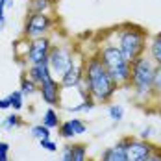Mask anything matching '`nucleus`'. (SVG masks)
Instances as JSON below:
<instances>
[{
  "label": "nucleus",
  "instance_id": "5701e85b",
  "mask_svg": "<svg viewBox=\"0 0 161 161\" xmlns=\"http://www.w3.org/2000/svg\"><path fill=\"white\" fill-rule=\"evenodd\" d=\"M2 126H4L6 130H11V128L20 126V119H19V115H15V113H13V115H9V117L2 122Z\"/></svg>",
  "mask_w": 161,
  "mask_h": 161
},
{
  "label": "nucleus",
  "instance_id": "f257e3e1",
  "mask_svg": "<svg viewBox=\"0 0 161 161\" xmlns=\"http://www.w3.org/2000/svg\"><path fill=\"white\" fill-rule=\"evenodd\" d=\"M83 80H85V91L95 102H109L115 91L119 89L117 83L111 80L108 69L104 67L100 56H93L87 59L83 67Z\"/></svg>",
  "mask_w": 161,
  "mask_h": 161
},
{
  "label": "nucleus",
  "instance_id": "473e14b6",
  "mask_svg": "<svg viewBox=\"0 0 161 161\" xmlns=\"http://www.w3.org/2000/svg\"><path fill=\"white\" fill-rule=\"evenodd\" d=\"M158 113L161 115V98H159V102H158Z\"/></svg>",
  "mask_w": 161,
  "mask_h": 161
},
{
  "label": "nucleus",
  "instance_id": "b1692460",
  "mask_svg": "<svg viewBox=\"0 0 161 161\" xmlns=\"http://www.w3.org/2000/svg\"><path fill=\"white\" fill-rule=\"evenodd\" d=\"M154 97L161 98V67H158L156 80H154Z\"/></svg>",
  "mask_w": 161,
  "mask_h": 161
},
{
  "label": "nucleus",
  "instance_id": "a878e982",
  "mask_svg": "<svg viewBox=\"0 0 161 161\" xmlns=\"http://www.w3.org/2000/svg\"><path fill=\"white\" fill-rule=\"evenodd\" d=\"M9 159V145L0 141V161H8Z\"/></svg>",
  "mask_w": 161,
  "mask_h": 161
},
{
  "label": "nucleus",
  "instance_id": "2f4dec72",
  "mask_svg": "<svg viewBox=\"0 0 161 161\" xmlns=\"http://www.w3.org/2000/svg\"><path fill=\"white\" fill-rule=\"evenodd\" d=\"M154 152H156V154L161 158V146H156V150H154Z\"/></svg>",
  "mask_w": 161,
  "mask_h": 161
},
{
  "label": "nucleus",
  "instance_id": "20e7f679",
  "mask_svg": "<svg viewBox=\"0 0 161 161\" xmlns=\"http://www.w3.org/2000/svg\"><path fill=\"white\" fill-rule=\"evenodd\" d=\"M120 52L124 54V58L130 63H133L137 58H141L145 54L146 48V35L139 26H124L119 32V45Z\"/></svg>",
  "mask_w": 161,
  "mask_h": 161
},
{
  "label": "nucleus",
  "instance_id": "4be33fe9",
  "mask_svg": "<svg viewBox=\"0 0 161 161\" xmlns=\"http://www.w3.org/2000/svg\"><path fill=\"white\" fill-rule=\"evenodd\" d=\"M37 89H39V87H37V83H35L32 78H30V80L24 78V80L20 81V93H22V95H32Z\"/></svg>",
  "mask_w": 161,
  "mask_h": 161
},
{
  "label": "nucleus",
  "instance_id": "f3484780",
  "mask_svg": "<svg viewBox=\"0 0 161 161\" xmlns=\"http://www.w3.org/2000/svg\"><path fill=\"white\" fill-rule=\"evenodd\" d=\"M72 161H87V146L81 143L72 145Z\"/></svg>",
  "mask_w": 161,
  "mask_h": 161
},
{
  "label": "nucleus",
  "instance_id": "c9c22d12",
  "mask_svg": "<svg viewBox=\"0 0 161 161\" xmlns=\"http://www.w3.org/2000/svg\"><path fill=\"white\" fill-rule=\"evenodd\" d=\"M87 161H95V159H87Z\"/></svg>",
  "mask_w": 161,
  "mask_h": 161
},
{
  "label": "nucleus",
  "instance_id": "bb28decb",
  "mask_svg": "<svg viewBox=\"0 0 161 161\" xmlns=\"http://www.w3.org/2000/svg\"><path fill=\"white\" fill-rule=\"evenodd\" d=\"M61 161H72V146H65L63 154H61Z\"/></svg>",
  "mask_w": 161,
  "mask_h": 161
},
{
  "label": "nucleus",
  "instance_id": "f704fd0d",
  "mask_svg": "<svg viewBox=\"0 0 161 161\" xmlns=\"http://www.w3.org/2000/svg\"><path fill=\"white\" fill-rule=\"evenodd\" d=\"M2 24H4V19H0V28H2Z\"/></svg>",
  "mask_w": 161,
  "mask_h": 161
},
{
  "label": "nucleus",
  "instance_id": "6e6552de",
  "mask_svg": "<svg viewBox=\"0 0 161 161\" xmlns=\"http://www.w3.org/2000/svg\"><path fill=\"white\" fill-rule=\"evenodd\" d=\"M52 47H50V41L47 37H39V39H33L30 48H28V61L32 65L35 63H43L48 59V54Z\"/></svg>",
  "mask_w": 161,
  "mask_h": 161
},
{
  "label": "nucleus",
  "instance_id": "412c9836",
  "mask_svg": "<svg viewBox=\"0 0 161 161\" xmlns=\"http://www.w3.org/2000/svg\"><path fill=\"white\" fill-rule=\"evenodd\" d=\"M9 102H11V108L19 111V109H22V106H24V95L20 93V91H13L11 95H9Z\"/></svg>",
  "mask_w": 161,
  "mask_h": 161
},
{
  "label": "nucleus",
  "instance_id": "ddd939ff",
  "mask_svg": "<svg viewBox=\"0 0 161 161\" xmlns=\"http://www.w3.org/2000/svg\"><path fill=\"white\" fill-rule=\"evenodd\" d=\"M28 74H30V78H32L37 85L43 83L45 80H48V78H52V72H50V67H48V59L43 61V63L32 65L30 70H28Z\"/></svg>",
  "mask_w": 161,
  "mask_h": 161
},
{
  "label": "nucleus",
  "instance_id": "0eeeda50",
  "mask_svg": "<svg viewBox=\"0 0 161 161\" xmlns=\"http://www.w3.org/2000/svg\"><path fill=\"white\" fill-rule=\"evenodd\" d=\"M52 26V19L47 13H32L26 20V37H32V39H39L43 37L45 33L50 30Z\"/></svg>",
  "mask_w": 161,
  "mask_h": 161
},
{
  "label": "nucleus",
  "instance_id": "4468645a",
  "mask_svg": "<svg viewBox=\"0 0 161 161\" xmlns=\"http://www.w3.org/2000/svg\"><path fill=\"white\" fill-rule=\"evenodd\" d=\"M150 58L156 61L158 67H161V33L154 35V39L150 43Z\"/></svg>",
  "mask_w": 161,
  "mask_h": 161
},
{
  "label": "nucleus",
  "instance_id": "1a4fd4ad",
  "mask_svg": "<svg viewBox=\"0 0 161 161\" xmlns=\"http://www.w3.org/2000/svg\"><path fill=\"white\" fill-rule=\"evenodd\" d=\"M39 93L48 106H58L59 104V93H61V83H58L54 78H48L43 83H39Z\"/></svg>",
  "mask_w": 161,
  "mask_h": 161
},
{
  "label": "nucleus",
  "instance_id": "2eb2a0df",
  "mask_svg": "<svg viewBox=\"0 0 161 161\" xmlns=\"http://www.w3.org/2000/svg\"><path fill=\"white\" fill-rule=\"evenodd\" d=\"M43 124H45L47 128H50V130H54V128H59V124H61V120H59V117H58V113L54 111L52 108L45 111V115H43Z\"/></svg>",
  "mask_w": 161,
  "mask_h": 161
},
{
  "label": "nucleus",
  "instance_id": "9d476101",
  "mask_svg": "<svg viewBox=\"0 0 161 161\" xmlns=\"http://www.w3.org/2000/svg\"><path fill=\"white\" fill-rule=\"evenodd\" d=\"M59 135L63 137V139H72V137H76V135H81V133H85L87 131V124L81 120V119H69V120H65L59 124Z\"/></svg>",
  "mask_w": 161,
  "mask_h": 161
},
{
  "label": "nucleus",
  "instance_id": "f8f14e48",
  "mask_svg": "<svg viewBox=\"0 0 161 161\" xmlns=\"http://www.w3.org/2000/svg\"><path fill=\"white\" fill-rule=\"evenodd\" d=\"M97 161H128L126 159V152H124V146L119 141L115 146L106 148L104 152H100Z\"/></svg>",
  "mask_w": 161,
  "mask_h": 161
},
{
  "label": "nucleus",
  "instance_id": "6ab92c4d",
  "mask_svg": "<svg viewBox=\"0 0 161 161\" xmlns=\"http://www.w3.org/2000/svg\"><path fill=\"white\" fill-rule=\"evenodd\" d=\"M108 115H109V119H111L113 122H120L124 119V108L119 106V104H113L108 109Z\"/></svg>",
  "mask_w": 161,
  "mask_h": 161
},
{
  "label": "nucleus",
  "instance_id": "cd10ccee",
  "mask_svg": "<svg viewBox=\"0 0 161 161\" xmlns=\"http://www.w3.org/2000/svg\"><path fill=\"white\" fill-rule=\"evenodd\" d=\"M11 108V102H9V97L0 98V109H9Z\"/></svg>",
  "mask_w": 161,
  "mask_h": 161
},
{
  "label": "nucleus",
  "instance_id": "c85d7f7f",
  "mask_svg": "<svg viewBox=\"0 0 161 161\" xmlns=\"http://www.w3.org/2000/svg\"><path fill=\"white\" fill-rule=\"evenodd\" d=\"M150 135H152V128H150V126L141 131V139H148V141H150Z\"/></svg>",
  "mask_w": 161,
  "mask_h": 161
},
{
  "label": "nucleus",
  "instance_id": "c756f323",
  "mask_svg": "<svg viewBox=\"0 0 161 161\" xmlns=\"http://www.w3.org/2000/svg\"><path fill=\"white\" fill-rule=\"evenodd\" d=\"M146 161H161V158L158 156V154H156V152H154V154H152V156H150V158H148Z\"/></svg>",
  "mask_w": 161,
  "mask_h": 161
},
{
  "label": "nucleus",
  "instance_id": "72a5a7b5",
  "mask_svg": "<svg viewBox=\"0 0 161 161\" xmlns=\"http://www.w3.org/2000/svg\"><path fill=\"white\" fill-rule=\"evenodd\" d=\"M0 2H2V4H4V6H9V4H11V2H9V0H0Z\"/></svg>",
  "mask_w": 161,
  "mask_h": 161
},
{
  "label": "nucleus",
  "instance_id": "9b49d317",
  "mask_svg": "<svg viewBox=\"0 0 161 161\" xmlns=\"http://www.w3.org/2000/svg\"><path fill=\"white\" fill-rule=\"evenodd\" d=\"M83 80V69H81L80 65H72L67 72H65L63 76H61V87L65 89H70V87H76V85H80V81Z\"/></svg>",
  "mask_w": 161,
  "mask_h": 161
},
{
  "label": "nucleus",
  "instance_id": "39448f33",
  "mask_svg": "<svg viewBox=\"0 0 161 161\" xmlns=\"http://www.w3.org/2000/svg\"><path fill=\"white\" fill-rule=\"evenodd\" d=\"M120 143L124 146L126 152V159L128 161H146L156 150V145L150 143L148 139H141V137H122Z\"/></svg>",
  "mask_w": 161,
  "mask_h": 161
},
{
  "label": "nucleus",
  "instance_id": "aec40b11",
  "mask_svg": "<svg viewBox=\"0 0 161 161\" xmlns=\"http://www.w3.org/2000/svg\"><path fill=\"white\" fill-rule=\"evenodd\" d=\"M48 8H50V0H32V4H30L32 13H47Z\"/></svg>",
  "mask_w": 161,
  "mask_h": 161
},
{
  "label": "nucleus",
  "instance_id": "f03ea898",
  "mask_svg": "<svg viewBox=\"0 0 161 161\" xmlns=\"http://www.w3.org/2000/svg\"><path fill=\"white\" fill-rule=\"evenodd\" d=\"M156 72H158V65L152 58H146L145 54L141 58H137L131 63V78L130 85L133 87L135 95L141 98H146L154 95V80H156Z\"/></svg>",
  "mask_w": 161,
  "mask_h": 161
},
{
  "label": "nucleus",
  "instance_id": "393cba45",
  "mask_svg": "<svg viewBox=\"0 0 161 161\" xmlns=\"http://www.w3.org/2000/svg\"><path fill=\"white\" fill-rule=\"evenodd\" d=\"M39 145H41V148H45V150H48V152H56V150H58V145H56L52 139H41Z\"/></svg>",
  "mask_w": 161,
  "mask_h": 161
},
{
  "label": "nucleus",
  "instance_id": "7ed1b4c3",
  "mask_svg": "<svg viewBox=\"0 0 161 161\" xmlns=\"http://www.w3.org/2000/svg\"><path fill=\"white\" fill-rule=\"evenodd\" d=\"M98 56H100L104 67L108 69L111 80L117 83V87H128L130 78H131V63L124 58L120 48L115 45H106Z\"/></svg>",
  "mask_w": 161,
  "mask_h": 161
},
{
  "label": "nucleus",
  "instance_id": "e433bc0d",
  "mask_svg": "<svg viewBox=\"0 0 161 161\" xmlns=\"http://www.w3.org/2000/svg\"><path fill=\"white\" fill-rule=\"evenodd\" d=\"M0 126H2V122H0Z\"/></svg>",
  "mask_w": 161,
  "mask_h": 161
},
{
  "label": "nucleus",
  "instance_id": "a211bd4d",
  "mask_svg": "<svg viewBox=\"0 0 161 161\" xmlns=\"http://www.w3.org/2000/svg\"><path fill=\"white\" fill-rule=\"evenodd\" d=\"M32 135L37 141H41V139H50V128H47L45 124H35V126H32Z\"/></svg>",
  "mask_w": 161,
  "mask_h": 161
},
{
  "label": "nucleus",
  "instance_id": "423d86ee",
  "mask_svg": "<svg viewBox=\"0 0 161 161\" xmlns=\"http://www.w3.org/2000/svg\"><path fill=\"white\" fill-rule=\"evenodd\" d=\"M74 65V59H72V52L65 47H56V48L50 50L48 54V67L52 76H63L65 72Z\"/></svg>",
  "mask_w": 161,
  "mask_h": 161
},
{
  "label": "nucleus",
  "instance_id": "dca6fc26",
  "mask_svg": "<svg viewBox=\"0 0 161 161\" xmlns=\"http://www.w3.org/2000/svg\"><path fill=\"white\" fill-rule=\"evenodd\" d=\"M95 106H97V102H95L93 98L87 95V98H85V100H83L81 104H78V106H72V108H67V109H69L70 113H81V111L87 113V111H91V109H93Z\"/></svg>",
  "mask_w": 161,
  "mask_h": 161
},
{
  "label": "nucleus",
  "instance_id": "7c9ffc66",
  "mask_svg": "<svg viewBox=\"0 0 161 161\" xmlns=\"http://www.w3.org/2000/svg\"><path fill=\"white\" fill-rule=\"evenodd\" d=\"M4 8H6V6L0 2V19H4Z\"/></svg>",
  "mask_w": 161,
  "mask_h": 161
}]
</instances>
